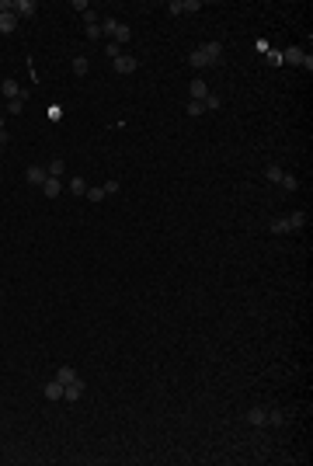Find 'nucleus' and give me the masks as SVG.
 Masks as SVG:
<instances>
[{"instance_id":"27","label":"nucleus","mask_w":313,"mask_h":466,"mask_svg":"<svg viewBox=\"0 0 313 466\" xmlns=\"http://www.w3.org/2000/svg\"><path fill=\"white\" fill-rule=\"evenodd\" d=\"M202 104H206V111H216V108H219V104H223V101H219V98H216V94H209V98H206V101H202Z\"/></svg>"},{"instance_id":"9","label":"nucleus","mask_w":313,"mask_h":466,"mask_svg":"<svg viewBox=\"0 0 313 466\" xmlns=\"http://www.w3.org/2000/svg\"><path fill=\"white\" fill-rule=\"evenodd\" d=\"M247 424L264 428V424H268V411H264V407H251V411H247Z\"/></svg>"},{"instance_id":"7","label":"nucleus","mask_w":313,"mask_h":466,"mask_svg":"<svg viewBox=\"0 0 313 466\" xmlns=\"http://www.w3.org/2000/svg\"><path fill=\"white\" fill-rule=\"evenodd\" d=\"M111 66H115V73H132V70L139 66V59H136V56H126V52H122L119 59H111Z\"/></svg>"},{"instance_id":"23","label":"nucleus","mask_w":313,"mask_h":466,"mask_svg":"<svg viewBox=\"0 0 313 466\" xmlns=\"http://www.w3.org/2000/svg\"><path fill=\"white\" fill-rule=\"evenodd\" d=\"M104 56H108V59H119V56H122V46H119V42H108V46H104Z\"/></svg>"},{"instance_id":"33","label":"nucleus","mask_w":313,"mask_h":466,"mask_svg":"<svg viewBox=\"0 0 313 466\" xmlns=\"http://www.w3.org/2000/svg\"><path fill=\"white\" fill-rule=\"evenodd\" d=\"M4 11H14V0H0V14Z\"/></svg>"},{"instance_id":"2","label":"nucleus","mask_w":313,"mask_h":466,"mask_svg":"<svg viewBox=\"0 0 313 466\" xmlns=\"http://www.w3.org/2000/svg\"><path fill=\"white\" fill-rule=\"evenodd\" d=\"M306 226V212H292V216H282V219H271L268 230L271 233H296Z\"/></svg>"},{"instance_id":"24","label":"nucleus","mask_w":313,"mask_h":466,"mask_svg":"<svg viewBox=\"0 0 313 466\" xmlns=\"http://www.w3.org/2000/svg\"><path fill=\"white\" fill-rule=\"evenodd\" d=\"M21 111H25V101H21V98L7 101V115H21Z\"/></svg>"},{"instance_id":"12","label":"nucleus","mask_w":313,"mask_h":466,"mask_svg":"<svg viewBox=\"0 0 313 466\" xmlns=\"http://www.w3.org/2000/svg\"><path fill=\"white\" fill-rule=\"evenodd\" d=\"M25 178H28V184H38V188H42L49 174H46V167H28V174H25Z\"/></svg>"},{"instance_id":"18","label":"nucleus","mask_w":313,"mask_h":466,"mask_svg":"<svg viewBox=\"0 0 313 466\" xmlns=\"http://www.w3.org/2000/svg\"><path fill=\"white\" fill-rule=\"evenodd\" d=\"M98 28H101V35L115 38V28H119V21H115V18H104V21H98Z\"/></svg>"},{"instance_id":"21","label":"nucleus","mask_w":313,"mask_h":466,"mask_svg":"<svg viewBox=\"0 0 313 466\" xmlns=\"http://www.w3.org/2000/svg\"><path fill=\"white\" fill-rule=\"evenodd\" d=\"M279 184H282L286 191H296V188H299V181H296L292 174H286V171H282V178H279Z\"/></svg>"},{"instance_id":"14","label":"nucleus","mask_w":313,"mask_h":466,"mask_svg":"<svg viewBox=\"0 0 313 466\" xmlns=\"http://www.w3.org/2000/svg\"><path fill=\"white\" fill-rule=\"evenodd\" d=\"M46 400H63V383L59 379L46 383Z\"/></svg>"},{"instance_id":"25","label":"nucleus","mask_w":313,"mask_h":466,"mask_svg":"<svg viewBox=\"0 0 313 466\" xmlns=\"http://www.w3.org/2000/svg\"><path fill=\"white\" fill-rule=\"evenodd\" d=\"M202 111H206V104H202V101H188V115H195V119H199Z\"/></svg>"},{"instance_id":"34","label":"nucleus","mask_w":313,"mask_h":466,"mask_svg":"<svg viewBox=\"0 0 313 466\" xmlns=\"http://www.w3.org/2000/svg\"><path fill=\"white\" fill-rule=\"evenodd\" d=\"M0 143H7V129H4V122H0Z\"/></svg>"},{"instance_id":"28","label":"nucleus","mask_w":313,"mask_h":466,"mask_svg":"<svg viewBox=\"0 0 313 466\" xmlns=\"http://www.w3.org/2000/svg\"><path fill=\"white\" fill-rule=\"evenodd\" d=\"M101 188H104V195H115V191H119V181H115V178H108Z\"/></svg>"},{"instance_id":"29","label":"nucleus","mask_w":313,"mask_h":466,"mask_svg":"<svg viewBox=\"0 0 313 466\" xmlns=\"http://www.w3.org/2000/svg\"><path fill=\"white\" fill-rule=\"evenodd\" d=\"M264 178H268V181H275V184H279V178H282V171H279V167H275V164H271V167H268V171H264Z\"/></svg>"},{"instance_id":"4","label":"nucleus","mask_w":313,"mask_h":466,"mask_svg":"<svg viewBox=\"0 0 313 466\" xmlns=\"http://www.w3.org/2000/svg\"><path fill=\"white\" fill-rule=\"evenodd\" d=\"M191 11H202V4H199V0H171V4H167V14H191Z\"/></svg>"},{"instance_id":"10","label":"nucleus","mask_w":313,"mask_h":466,"mask_svg":"<svg viewBox=\"0 0 313 466\" xmlns=\"http://www.w3.org/2000/svg\"><path fill=\"white\" fill-rule=\"evenodd\" d=\"M209 98V84L202 80V77H195L191 80V101H206Z\"/></svg>"},{"instance_id":"16","label":"nucleus","mask_w":313,"mask_h":466,"mask_svg":"<svg viewBox=\"0 0 313 466\" xmlns=\"http://www.w3.org/2000/svg\"><path fill=\"white\" fill-rule=\"evenodd\" d=\"M129 38H132V28L119 21V28H115V38H111V42H119V46H122V42H129Z\"/></svg>"},{"instance_id":"1","label":"nucleus","mask_w":313,"mask_h":466,"mask_svg":"<svg viewBox=\"0 0 313 466\" xmlns=\"http://www.w3.org/2000/svg\"><path fill=\"white\" fill-rule=\"evenodd\" d=\"M219 56H223V42H206V46H199V49L188 56V63H191V66H212Z\"/></svg>"},{"instance_id":"26","label":"nucleus","mask_w":313,"mask_h":466,"mask_svg":"<svg viewBox=\"0 0 313 466\" xmlns=\"http://www.w3.org/2000/svg\"><path fill=\"white\" fill-rule=\"evenodd\" d=\"M264 56H268V63H275V66H282V52H279V49H264Z\"/></svg>"},{"instance_id":"32","label":"nucleus","mask_w":313,"mask_h":466,"mask_svg":"<svg viewBox=\"0 0 313 466\" xmlns=\"http://www.w3.org/2000/svg\"><path fill=\"white\" fill-rule=\"evenodd\" d=\"M84 21H87V25H98V11L87 7V11H84Z\"/></svg>"},{"instance_id":"31","label":"nucleus","mask_w":313,"mask_h":466,"mask_svg":"<svg viewBox=\"0 0 313 466\" xmlns=\"http://www.w3.org/2000/svg\"><path fill=\"white\" fill-rule=\"evenodd\" d=\"M87 38H91V42H98V38H101V28H98V25H87Z\"/></svg>"},{"instance_id":"35","label":"nucleus","mask_w":313,"mask_h":466,"mask_svg":"<svg viewBox=\"0 0 313 466\" xmlns=\"http://www.w3.org/2000/svg\"><path fill=\"white\" fill-rule=\"evenodd\" d=\"M0 157H4V143H0Z\"/></svg>"},{"instance_id":"19","label":"nucleus","mask_w":313,"mask_h":466,"mask_svg":"<svg viewBox=\"0 0 313 466\" xmlns=\"http://www.w3.org/2000/svg\"><path fill=\"white\" fill-rule=\"evenodd\" d=\"M70 191H73V195H87V181H84V178H73V181H70Z\"/></svg>"},{"instance_id":"13","label":"nucleus","mask_w":313,"mask_h":466,"mask_svg":"<svg viewBox=\"0 0 313 466\" xmlns=\"http://www.w3.org/2000/svg\"><path fill=\"white\" fill-rule=\"evenodd\" d=\"M59 191H63V184H59V178H46V184H42V195H46V199H56V195H59Z\"/></svg>"},{"instance_id":"11","label":"nucleus","mask_w":313,"mask_h":466,"mask_svg":"<svg viewBox=\"0 0 313 466\" xmlns=\"http://www.w3.org/2000/svg\"><path fill=\"white\" fill-rule=\"evenodd\" d=\"M18 28V14L14 11H4V14H0V35H11Z\"/></svg>"},{"instance_id":"20","label":"nucleus","mask_w":313,"mask_h":466,"mask_svg":"<svg viewBox=\"0 0 313 466\" xmlns=\"http://www.w3.org/2000/svg\"><path fill=\"white\" fill-rule=\"evenodd\" d=\"M46 174H49V178H63V160H59V157H56V160H49Z\"/></svg>"},{"instance_id":"15","label":"nucleus","mask_w":313,"mask_h":466,"mask_svg":"<svg viewBox=\"0 0 313 466\" xmlns=\"http://www.w3.org/2000/svg\"><path fill=\"white\" fill-rule=\"evenodd\" d=\"M70 70H73L77 77H87V70H91V63H87L84 56H73V63H70Z\"/></svg>"},{"instance_id":"8","label":"nucleus","mask_w":313,"mask_h":466,"mask_svg":"<svg viewBox=\"0 0 313 466\" xmlns=\"http://www.w3.org/2000/svg\"><path fill=\"white\" fill-rule=\"evenodd\" d=\"M14 14H18V18H35V14H38V4H35V0H14Z\"/></svg>"},{"instance_id":"6","label":"nucleus","mask_w":313,"mask_h":466,"mask_svg":"<svg viewBox=\"0 0 313 466\" xmlns=\"http://www.w3.org/2000/svg\"><path fill=\"white\" fill-rule=\"evenodd\" d=\"M80 397H84V379H73V383L63 386V400L73 404V400H80Z\"/></svg>"},{"instance_id":"22","label":"nucleus","mask_w":313,"mask_h":466,"mask_svg":"<svg viewBox=\"0 0 313 466\" xmlns=\"http://www.w3.org/2000/svg\"><path fill=\"white\" fill-rule=\"evenodd\" d=\"M87 202H91V206L104 202V188H87Z\"/></svg>"},{"instance_id":"3","label":"nucleus","mask_w":313,"mask_h":466,"mask_svg":"<svg viewBox=\"0 0 313 466\" xmlns=\"http://www.w3.org/2000/svg\"><path fill=\"white\" fill-rule=\"evenodd\" d=\"M282 63H292V66H306V70H313V56H310V52H303L299 46L282 49Z\"/></svg>"},{"instance_id":"17","label":"nucleus","mask_w":313,"mask_h":466,"mask_svg":"<svg viewBox=\"0 0 313 466\" xmlns=\"http://www.w3.org/2000/svg\"><path fill=\"white\" fill-rule=\"evenodd\" d=\"M56 379L66 386V383H73V379H80V376H77V369H73V365H63V369L56 372Z\"/></svg>"},{"instance_id":"5","label":"nucleus","mask_w":313,"mask_h":466,"mask_svg":"<svg viewBox=\"0 0 313 466\" xmlns=\"http://www.w3.org/2000/svg\"><path fill=\"white\" fill-rule=\"evenodd\" d=\"M0 94H4L7 101H14V98H21V101H25V98H28V91H21V87H18V80H14V77L0 80Z\"/></svg>"},{"instance_id":"30","label":"nucleus","mask_w":313,"mask_h":466,"mask_svg":"<svg viewBox=\"0 0 313 466\" xmlns=\"http://www.w3.org/2000/svg\"><path fill=\"white\" fill-rule=\"evenodd\" d=\"M268 421H271V424H282L286 414H282V411H268Z\"/></svg>"}]
</instances>
